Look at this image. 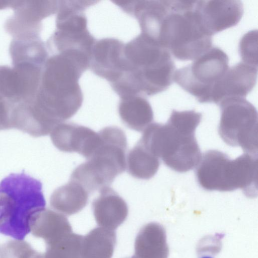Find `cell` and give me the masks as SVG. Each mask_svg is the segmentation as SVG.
<instances>
[{"label":"cell","instance_id":"obj_1","mask_svg":"<svg viewBox=\"0 0 258 258\" xmlns=\"http://www.w3.org/2000/svg\"><path fill=\"white\" fill-rule=\"evenodd\" d=\"M202 114L194 110H172L165 124L152 123L143 131L139 141L164 164L179 172L192 169L202 154L195 138Z\"/></svg>","mask_w":258,"mask_h":258},{"label":"cell","instance_id":"obj_2","mask_svg":"<svg viewBox=\"0 0 258 258\" xmlns=\"http://www.w3.org/2000/svg\"><path fill=\"white\" fill-rule=\"evenodd\" d=\"M41 182L22 172L0 182V233L23 240L32 218L45 208Z\"/></svg>","mask_w":258,"mask_h":258},{"label":"cell","instance_id":"obj_3","mask_svg":"<svg viewBox=\"0 0 258 258\" xmlns=\"http://www.w3.org/2000/svg\"><path fill=\"white\" fill-rule=\"evenodd\" d=\"M195 1H169L158 42L175 58L193 60L212 47V36L203 28Z\"/></svg>","mask_w":258,"mask_h":258},{"label":"cell","instance_id":"obj_4","mask_svg":"<svg viewBox=\"0 0 258 258\" xmlns=\"http://www.w3.org/2000/svg\"><path fill=\"white\" fill-rule=\"evenodd\" d=\"M199 184L207 190L232 191L238 188L249 198L257 194V156L247 153L231 160L225 153L211 150L204 153L196 166Z\"/></svg>","mask_w":258,"mask_h":258},{"label":"cell","instance_id":"obj_5","mask_svg":"<svg viewBox=\"0 0 258 258\" xmlns=\"http://www.w3.org/2000/svg\"><path fill=\"white\" fill-rule=\"evenodd\" d=\"M100 142L85 162L73 171L70 179L81 184L89 193L108 187L126 167V137L116 126H107L98 132Z\"/></svg>","mask_w":258,"mask_h":258},{"label":"cell","instance_id":"obj_6","mask_svg":"<svg viewBox=\"0 0 258 258\" xmlns=\"http://www.w3.org/2000/svg\"><path fill=\"white\" fill-rule=\"evenodd\" d=\"M229 58L212 47L188 65L175 71L174 82L201 103H211L213 88L229 69Z\"/></svg>","mask_w":258,"mask_h":258},{"label":"cell","instance_id":"obj_7","mask_svg":"<svg viewBox=\"0 0 258 258\" xmlns=\"http://www.w3.org/2000/svg\"><path fill=\"white\" fill-rule=\"evenodd\" d=\"M219 134L227 145L241 147L245 153L257 155V113L243 98H229L219 104Z\"/></svg>","mask_w":258,"mask_h":258},{"label":"cell","instance_id":"obj_8","mask_svg":"<svg viewBox=\"0 0 258 258\" xmlns=\"http://www.w3.org/2000/svg\"><path fill=\"white\" fill-rule=\"evenodd\" d=\"M42 68L19 63L0 66V98L12 105L33 100L38 92Z\"/></svg>","mask_w":258,"mask_h":258},{"label":"cell","instance_id":"obj_9","mask_svg":"<svg viewBox=\"0 0 258 258\" xmlns=\"http://www.w3.org/2000/svg\"><path fill=\"white\" fill-rule=\"evenodd\" d=\"M195 9L201 24L211 36L236 25L243 14L237 0L196 1Z\"/></svg>","mask_w":258,"mask_h":258},{"label":"cell","instance_id":"obj_10","mask_svg":"<svg viewBox=\"0 0 258 258\" xmlns=\"http://www.w3.org/2000/svg\"><path fill=\"white\" fill-rule=\"evenodd\" d=\"M53 144L64 152H77L88 159L100 142L99 133L72 122H61L50 133Z\"/></svg>","mask_w":258,"mask_h":258},{"label":"cell","instance_id":"obj_11","mask_svg":"<svg viewBox=\"0 0 258 258\" xmlns=\"http://www.w3.org/2000/svg\"><path fill=\"white\" fill-rule=\"evenodd\" d=\"M257 74V67L242 62L229 68L214 86L211 103L219 104L227 98H245L254 88Z\"/></svg>","mask_w":258,"mask_h":258},{"label":"cell","instance_id":"obj_12","mask_svg":"<svg viewBox=\"0 0 258 258\" xmlns=\"http://www.w3.org/2000/svg\"><path fill=\"white\" fill-rule=\"evenodd\" d=\"M92 209L97 224L112 230L125 221L128 212L125 201L109 186L100 190L92 203Z\"/></svg>","mask_w":258,"mask_h":258},{"label":"cell","instance_id":"obj_13","mask_svg":"<svg viewBox=\"0 0 258 258\" xmlns=\"http://www.w3.org/2000/svg\"><path fill=\"white\" fill-rule=\"evenodd\" d=\"M30 232L34 236L42 238L48 245L58 241L73 231L64 215L45 208L32 218Z\"/></svg>","mask_w":258,"mask_h":258},{"label":"cell","instance_id":"obj_14","mask_svg":"<svg viewBox=\"0 0 258 258\" xmlns=\"http://www.w3.org/2000/svg\"><path fill=\"white\" fill-rule=\"evenodd\" d=\"M89 193L78 182L70 179L54 190L50 206L62 214L71 216L81 211L87 204Z\"/></svg>","mask_w":258,"mask_h":258},{"label":"cell","instance_id":"obj_15","mask_svg":"<svg viewBox=\"0 0 258 258\" xmlns=\"http://www.w3.org/2000/svg\"><path fill=\"white\" fill-rule=\"evenodd\" d=\"M118 113L127 127L138 132L144 131L153 120L151 106L141 96L133 95L124 97L119 103Z\"/></svg>","mask_w":258,"mask_h":258},{"label":"cell","instance_id":"obj_16","mask_svg":"<svg viewBox=\"0 0 258 258\" xmlns=\"http://www.w3.org/2000/svg\"><path fill=\"white\" fill-rule=\"evenodd\" d=\"M116 242L114 230L96 227L83 237L82 258H111Z\"/></svg>","mask_w":258,"mask_h":258},{"label":"cell","instance_id":"obj_17","mask_svg":"<svg viewBox=\"0 0 258 258\" xmlns=\"http://www.w3.org/2000/svg\"><path fill=\"white\" fill-rule=\"evenodd\" d=\"M10 53L13 65L25 63L43 68L47 60L44 44L38 38L13 39Z\"/></svg>","mask_w":258,"mask_h":258},{"label":"cell","instance_id":"obj_18","mask_svg":"<svg viewBox=\"0 0 258 258\" xmlns=\"http://www.w3.org/2000/svg\"><path fill=\"white\" fill-rule=\"evenodd\" d=\"M160 165L159 158L150 152L140 142L127 155L126 167L133 177L149 179L153 177Z\"/></svg>","mask_w":258,"mask_h":258},{"label":"cell","instance_id":"obj_19","mask_svg":"<svg viewBox=\"0 0 258 258\" xmlns=\"http://www.w3.org/2000/svg\"><path fill=\"white\" fill-rule=\"evenodd\" d=\"M13 16L26 23L40 24V21L53 13L56 4L52 1H13Z\"/></svg>","mask_w":258,"mask_h":258},{"label":"cell","instance_id":"obj_20","mask_svg":"<svg viewBox=\"0 0 258 258\" xmlns=\"http://www.w3.org/2000/svg\"><path fill=\"white\" fill-rule=\"evenodd\" d=\"M83 236L71 233L58 241L46 245V251L38 258H82Z\"/></svg>","mask_w":258,"mask_h":258},{"label":"cell","instance_id":"obj_21","mask_svg":"<svg viewBox=\"0 0 258 258\" xmlns=\"http://www.w3.org/2000/svg\"><path fill=\"white\" fill-rule=\"evenodd\" d=\"M157 227L151 223L143 227L138 233L135 242L136 258H155L158 249Z\"/></svg>","mask_w":258,"mask_h":258},{"label":"cell","instance_id":"obj_22","mask_svg":"<svg viewBox=\"0 0 258 258\" xmlns=\"http://www.w3.org/2000/svg\"><path fill=\"white\" fill-rule=\"evenodd\" d=\"M38 251L23 240H11L0 248V258H36Z\"/></svg>","mask_w":258,"mask_h":258},{"label":"cell","instance_id":"obj_23","mask_svg":"<svg viewBox=\"0 0 258 258\" xmlns=\"http://www.w3.org/2000/svg\"><path fill=\"white\" fill-rule=\"evenodd\" d=\"M239 52L242 62L257 67V31L245 33L239 44Z\"/></svg>","mask_w":258,"mask_h":258},{"label":"cell","instance_id":"obj_24","mask_svg":"<svg viewBox=\"0 0 258 258\" xmlns=\"http://www.w3.org/2000/svg\"><path fill=\"white\" fill-rule=\"evenodd\" d=\"M12 104L0 98V131L11 129Z\"/></svg>","mask_w":258,"mask_h":258},{"label":"cell","instance_id":"obj_25","mask_svg":"<svg viewBox=\"0 0 258 258\" xmlns=\"http://www.w3.org/2000/svg\"><path fill=\"white\" fill-rule=\"evenodd\" d=\"M201 258H212V257L211 256H203Z\"/></svg>","mask_w":258,"mask_h":258},{"label":"cell","instance_id":"obj_26","mask_svg":"<svg viewBox=\"0 0 258 258\" xmlns=\"http://www.w3.org/2000/svg\"><path fill=\"white\" fill-rule=\"evenodd\" d=\"M131 258H136L134 256H133Z\"/></svg>","mask_w":258,"mask_h":258}]
</instances>
